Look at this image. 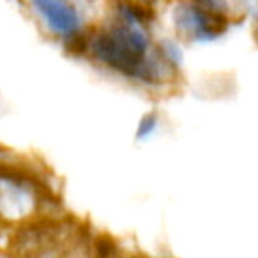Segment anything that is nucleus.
<instances>
[{"instance_id":"obj_1","label":"nucleus","mask_w":258,"mask_h":258,"mask_svg":"<svg viewBox=\"0 0 258 258\" xmlns=\"http://www.w3.org/2000/svg\"><path fill=\"white\" fill-rule=\"evenodd\" d=\"M173 25L182 39L193 43L218 39L226 32L230 25V16L225 13H216L198 4L197 0L179 2L173 8Z\"/></svg>"},{"instance_id":"obj_2","label":"nucleus","mask_w":258,"mask_h":258,"mask_svg":"<svg viewBox=\"0 0 258 258\" xmlns=\"http://www.w3.org/2000/svg\"><path fill=\"white\" fill-rule=\"evenodd\" d=\"M29 4L44 29L64 43L83 32L82 16L71 0H29Z\"/></svg>"},{"instance_id":"obj_3","label":"nucleus","mask_w":258,"mask_h":258,"mask_svg":"<svg viewBox=\"0 0 258 258\" xmlns=\"http://www.w3.org/2000/svg\"><path fill=\"white\" fill-rule=\"evenodd\" d=\"M156 127H158V117H156L154 113L145 115V117L140 120V124H138L137 137L138 138H147V137H151V135L156 131Z\"/></svg>"},{"instance_id":"obj_4","label":"nucleus","mask_w":258,"mask_h":258,"mask_svg":"<svg viewBox=\"0 0 258 258\" xmlns=\"http://www.w3.org/2000/svg\"><path fill=\"white\" fill-rule=\"evenodd\" d=\"M197 2L204 6V8L211 9V11L228 15V4H226V0H197Z\"/></svg>"}]
</instances>
